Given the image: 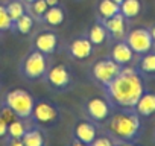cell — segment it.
<instances>
[{
  "mask_svg": "<svg viewBox=\"0 0 155 146\" xmlns=\"http://www.w3.org/2000/svg\"><path fill=\"white\" fill-rule=\"evenodd\" d=\"M104 88L111 107L120 110H132L140 96L146 91L143 75L135 67L129 65L122 67L119 75Z\"/></svg>",
  "mask_w": 155,
  "mask_h": 146,
  "instance_id": "6da1fadb",
  "label": "cell"
},
{
  "mask_svg": "<svg viewBox=\"0 0 155 146\" xmlns=\"http://www.w3.org/2000/svg\"><path fill=\"white\" fill-rule=\"evenodd\" d=\"M107 129L117 141H135L141 135V119L134 110H119L107 119Z\"/></svg>",
  "mask_w": 155,
  "mask_h": 146,
  "instance_id": "7a4b0ae2",
  "label": "cell"
},
{
  "mask_svg": "<svg viewBox=\"0 0 155 146\" xmlns=\"http://www.w3.org/2000/svg\"><path fill=\"white\" fill-rule=\"evenodd\" d=\"M3 105L9 107L17 114V117L23 120V119H29L32 116L35 98L23 88H14L5 95Z\"/></svg>",
  "mask_w": 155,
  "mask_h": 146,
  "instance_id": "3957f363",
  "label": "cell"
},
{
  "mask_svg": "<svg viewBox=\"0 0 155 146\" xmlns=\"http://www.w3.org/2000/svg\"><path fill=\"white\" fill-rule=\"evenodd\" d=\"M49 68V61H47V55L38 52L37 49L31 50L21 61L20 70L21 75L31 81H37L46 76V71Z\"/></svg>",
  "mask_w": 155,
  "mask_h": 146,
  "instance_id": "277c9868",
  "label": "cell"
},
{
  "mask_svg": "<svg viewBox=\"0 0 155 146\" xmlns=\"http://www.w3.org/2000/svg\"><path fill=\"white\" fill-rule=\"evenodd\" d=\"M120 70H122V65H119L111 58H101L91 65L90 75H91L93 81H96L97 84L105 87L119 75Z\"/></svg>",
  "mask_w": 155,
  "mask_h": 146,
  "instance_id": "5b68a950",
  "label": "cell"
},
{
  "mask_svg": "<svg viewBox=\"0 0 155 146\" xmlns=\"http://www.w3.org/2000/svg\"><path fill=\"white\" fill-rule=\"evenodd\" d=\"M126 44L132 49L135 55H144L153 49V41L147 28H134L126 32Z\"/></svg>",
  "mask_w": 155,
  "mask_h": 146,
  "instance_id": "8992f818",
  "label": "cell"
},
{
  "mask_svg": "<svg viewBox=\"0 0 155 146\" xmlns=\"http://www.w3.org/2000/svg\"><path fill=\"white\" fill-rule=\"evenodd\" d=\"M44 78L49 82V85L58 91H64V90L70 88V85H71V73H70L68 67L64 64H55V65L49 67Z\"/></svg>",
  "mask_w": 155,
  "mask_h": 146,
  "instance_id": "52a82bcc",
  "label": "cell"
},
{
  "mask_svg": "<svg viewBox=\"0 0 155 146\" xmlns=\"http://www.w3.org/2000/svg\"><path fill=\"white\" fill-rule=\"evenodd\" d=\"M34 122L41 126H50L59 119V110L49 101H38L34 105L32 116Z\"/></svg>",
  "mask_w": 155,
  "mask_h": 146,
  "instance_id": "ba28073f",
  "label": "cell"
},
{
  "mask_svg": "<svg viewBox=\"0 0 155 146\" xmlns=\"http://www.w3.org/2000/svg\"><path fill=\"white\" fill-rule=\"evenodd\" d=\"M85 111L88 114V117L93 120V122H97V123H104L107 122V119L111 116L113 113V107L111 104L104 99V98H91L87 101L85 104Z\"/></svg>",
  "mask_w": 155,
  "mask_h": 146,
  "instance_id": "9c48e42d",
  "label": "cell"
},
{
  "mask_svg": "<svg viewBox=\"0 0 155 146\" xmlns=\"http://www.w3.org/2000/svg\"><path fill=\"white\" fill-rule=\"evenodd\" d=\"M105 26V29L108 31V35L110 38L116 40V41H120V40H125L126 37V32H128V20L119 12L107 20H101Z\"/></svg>",
  "mask_w": 155,
  "mask_h": 146,
  "instance_id": "30bf717a",
  "label": "cell"
},
{
  "mask_svg": "<svg viewBox=\"0 0 155 146\" xmlns=\"http://www.w3.org/2000/svg\"><path fill=\"white\" fill-rule=\"evenodd\" d=\"M34 47L44 53V55H52L56 49H58V37L55 32H50V31H43L40 34L35 35V40H34Z\"/></svg>",
  "mask_w": 155,
  "mask_h": 146,
  "instance_id": "8fae6325",
  "label": "cell"
},
{
  "mask_svg": "<svg viewBox=\"0 0 155 146\" xmlns=\"http://www.w3.org/2000/svg\"><path fill=\"white\" fill-rule=\"evenodd\" d=\"M94 46L91 44V41L85 37H79L70 43L68 46V52L70 56H73L74 59H87L88 56H91Z\"/></svg>",
  "mask_w": 155,
  "mask_h": 146,
  "instance_id": "7c38bea8",
  "label": "cell"
},
{
  "mask_svg": "<svg viewBox=\"0 0 155 146\" xmlns=\"http://www.w3.org/2000/svg\"><path fill=\"white\" fill-rule=\"evenodd\" d=\"M134 55H135V53H134L132 49L126 44V41H125V40H120V41H116V44L113 46L110 58H111L113 61H116L119 65L125 67V65H129V64H131V61L134 59Z\"/></svg>",
  "mask_w": 155,
  "mask_h": 146,
  "instance_id": "4fadbf2b",
  "label": "cell"
},
{
  "mask_svg": "<svg viewBox=\"0 0 155 146\" xmlns=\"http://www.w3.org/2000/svg\"><path fill=\"white\" fill-rule=\"evenodd\" d=\"M73 134H74L76 140H79L85 144H91V141L97 137V128L91 122L81 120V122L76 123V126L73 129Z\"/></svg>",
  "mask_w": 155,
  "mask_h": 146,
  "instance_id": "5bb4252c",
  "label": "cell"
},
{
  "mask_svg": "<svg viewBox=\"0 0 155 146\" xmlns=\"http://www.w3.org/2000/svg\"><path fill=\"white\" fill-rule=\"evenodd\" d=\"M140 117H150L155 114V93L144 91L132 108Z\"/></svg>",
  "mask_w": 155,
  "mask_h": 146,
  "instance_id": "9a60e30c",
  "label": "cell"
},
{
  "mask_svg": "<svg viewBox=\"0 0 155 146\" xmlns=\"http://www.w3.org/2000/svg\"><path fill=\"white\" fill-rule=\"evenodd\" d=\"M108 37H110L108 35V31L105 29V26H104V23L101 20H97L88 29V32H87V38L91 41L93 46H102V44H105L107 40H108Z\"/></svg>",
  "mask_w": 155,
  "mask_h": 146,
  "instance_id": "2e32d148",
  "label": "cell"
},
{
  "mask_svg": "<svg viewBox=\"0 0 155 146\" xmlns=\"http://www.w3.org/2000/svg\"><path fill=\"white\" fill-rule=\"evenodd\" d=\"M64 20H65V9L61 5H55L47 8L41 22H44L49 26H59L64 23Z\"/></svg>",
  "mask_w": 155,
  "mask_h": 146,
  "instance_id": "e0dca14e",
  "label": "cell"
},
{
  "mask_svg": "<svg viewBox=\"0 0 155 146\" xmlns=\"http://www.w3.org/2000/svg\"><path fill=\"white\" fill-rule=\"evenodd\" d=\"M141 75L155 76V50H150L144 55H140V59L135 67Z\"/></svg>",
  "mask_w": 155,
  "mask_h": 146,
  "instance_id": "ac0fdd59",
  "label": "cell"
},
{
  "mask_svg": "<svg viewBox=\"0 0 155 146\" xmlns=\"http://www.w3.org/2000/svg\"><path fill=\"white\" fill-rule=\"evenodd\" d=\"M141 9H143L141 0H123L120 3V14L126 20H132V18L138 17Z\"/></svg>",
  "mask_w": 155,
  "mask_h": 146,
  "instance_id": "d6986e66",
  "label": "cell"
},
{
  "mask_svg": "<svg viewBox=\"0 0 155 146\" xmlns=\"http://www.w3.org/2000/svg\"><path fill=\"white\" fill-rule=\"evenodd\" d=\"M34 25H35L34 17L29 12H25L21 17H18L17 20L12 22V31H15L17 34H21V35H28L34 29Z\"/></svg>",
  "mask_w": 155,
  "mask_h": 146,
  "instance_id": "ffe728a7",
  "label": "cell"
},
{
  "mask_svg": "<svg viewBox=\"0 0 155 146\" xmlns=\"http://www.w3.org/2000/svg\"><path fill=\"white\" fill-rule=\"evenodd\" d=\"M120 12V5L113 0H99L97 3V17L99 20H107Z\"/></svg>",
  "mask_w": 155,
  "mask_h": 146,
  "instance_id": "44dd1931",
  "label": "cell"
},
{
  "mask_svg": "<svg viewBox=\"0 0 155 146\" xmlns=\"http://www.w3.org/2000/svg\"><path fill=\"white\" fill-rule=\"evenodd\" d=\"M23 144L25 146H44L46 144V138L43 135V132L37 128H31L26 129L25 135L21 137Z\"/></svg>",
  "mask_w": 155,
  "mask_h": 146,
  "instance_id": "7402d4cb",
  "label": "cell"
},
{
  "mask_svg": "<svg viewBox=\"0 0 155 146\" xmlns=\"http://www.w3.org/2000/svg\"><path fill=\"white\" fill-rule=\"evenodd\" d=\"M47 3H46V0H34V2L28 3V11L29 14L34 17V20H38L41 22L43 20V15L44 12L47 11Z\"/></svg>",
  "mask_w": 155,
  "mask_h": 146,
  "instance_id": "603a6c76",
  "label": "cell"
},
{
  "mask_svg": "<svg viewBox=\"0 0 155 146\" xmlns=\"http://www.w3.org/2000/svg\"><path fill=\"white\" fill-rule=\"evenodd\" d=\"M11 20H17L18 17H21L25 12H26V6H25V2H21V0H9V2L5 5Z\"/></svg>",
  "mask_w": 155,
  "mask_h": 146,
  "instance_id": "cb8c5ba5",
  "label": "cell"
},
{
  "mask_svg": "<svg viewBox=\"0 0 155 146\" xmlns=\"http://www.w3.org/2000/svg\"><path fill=\"white\" fill-rule=\"evenodd\" d=\"M26 125L21 122V119H17L11 123H8V135L9 138H21L26 132Z\"/></svg>",
  "mask_w": 155,
  "mask_h": 146,
  "instance_id": "d4e9b609",
  "label": "cell"
},
{
  "mask_svg": "<svg viewBox=\"0 0 155 146\" xmlns=\"http://www.w3.org/2000/svg\"><path fill=\"white\" fill-rule=\"evenodd\" d=\"M12 31V20L5 8V5H0V32Z\"/></svg>",
  "mask_w": 155,
  "mask_h": 146,
  "instance_id": "484cf974",
  "label": "cell"
},
{
  "mask_svg": "<svg viewBox=\"0 0 155 146\" xmlns=\"http://www.w3.org/2000/svg\"><path fill=\"white\" fill-rule=\"evenodd\" d=\"M0 117H2L5 122H8V123H11V122H14V120L18 119L17 114L9 107H6V105H2V110H0Z\"/></svg>",
  "mask_w": 155,
  "mask_h": 146,
  "instance_id": "4316f807",
  "label": "cell"
},
{
  "mask_svg": "<svg viewBox=\"0 0 155 146\" xmlns=\"http://www.w3.org/2000/svg\"><path fill=\"white\" fill-rule=\"evenodd\" d=\"M90 146H116V141L111 138V137H108V135H97L93 141H91V144Z\"/></svg>",
  "mask_w": 155,
  "mask_h": 146,
  "instance_id": "83f0119b",
  "label": "cell"
},
{
  "mask_svg": "<svg viewBox=\"0 0 155 146\" xmlns=\"http://www.w3.org/2000/svg\"><path fill=\"white\" fill-rule=\"evenodd\" d=\"M8 135V122H5L0 117V138H3Z\"/></svg>",
  "mask_w": 155,
  "mask_h": 146,
  "instance_id": "f1b7e54d",
  "label": "cell"
},
{
  "mask_svg": "<svg viewBox=\"0 0 155 146\" xmlns=\"http://www.w3.org/2000/svg\"><path fill=\"white\" fill-rule=\"evenodd\" d=\"M8 146H25V144H23V140L21 138H9Z\"/></svg>",
  "mask_w": 155,
  "mask_h": 146,
  "instance_id": "f546056e",
  "label": "cell"
},
{
  "mask_svg": "<svg viewBox=\"0 0 155 146\" xmlns=\"http://www.w3.org/2000/svg\"><path fill=\"white\" fill-rule=\"evenodd\" d=\"M116 146H137L134 141H117Z\"/></svg>",
  "mask_w": 155,
  "mask_h": 146,
  "instance_id": "4dcf8cb0",
  "label": "cell"
},
{
  "mask_svg": "<svg viewBox=\"0 0 155 146\" xmlns=\"http://www.w3.org/2000/svg\"><path fill=\"white\" fill-rule=\"evenodd\" d=\"M70 146H90V144H85V143H82V141H79V140H73L71 143H70Z\"/></svg>",
  "mask_w": 155,
  "mask_h": 146,
  "instance_id": "1f68e13d",
  "label": "cell"
},
{
  "mask_svg": "<svg viewBox=\"0 0 155 146\" xmlns=\"http://www.w3.org/2000/svg\"><path fill=\"white\" fill-rule=\"evenodd\" d=\"M149 32H150V37H152V41H153V46H155V25L149 28Z\"/></svg>",
  "mask_w": 155,
  "mask_h": 146,
  "instance_id": "d6a6232c",
  "label": "cell"
},
{
  "mask_svg": "<svg viewBox=\"0 0 155 146\" xmlns=\"http://www.w3.org/2000/svg\"><path fill=\"white\" fill-rule=\"evenodd\" d=\"M47 6H55V5H59V0H46Z\"/></svg>",
  "mask_w": 155,
  "mask_h": 146,
  "instance_id": "836d02e7",
  "label": "cell"
},
{
  "mask_svg": "<svg viewBox=\"0 0 155 146\" xmlns=\"http://www.w3.org/2000/svg\"><path fill=\"white\" fill-rule=\"evenodd\" d=\"M21 2H25V3L28 5V3H31V2H34V0H21Z\"/></svg>",
  "mask_w": 155,
  "mask_h": 146,
  "instance_id": "e575fe53",
  "label": "cell"
},
{
  "mask_svg": "<svg viewBox=\"0 0 155 146\" xmlns=\"http://www.w3.org/2000/svg\"><path fill=\"white\" fill-rule=\"evenodd\" d=\"M113 2H116V3H117V5H120V3H122V2H123V0H113Z\"/></svg>",
  "mask_w": 155,
  "mask_h": 146,
  "instance_id": "d590c367",
  "label": "cell"
},
{
  "mask_svg": "<svg viewBox=\"0 0 155 146\" xmlns=\"http://www.w3.org/2000/svg\"><path fill=\"white\" fill-rule=\"evenodd\" d=\"M153 138H155V134H153Z\"/></svg>",
  "mask_w": 155,
  "mask_h": 146,
  "instance_id": "8d00e7d4",
  "label": "cell"
}]
</instances>
